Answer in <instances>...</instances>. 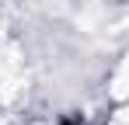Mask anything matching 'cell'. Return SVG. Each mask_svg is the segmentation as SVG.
Returning a JSON list of instances; mask_svg holds the SVG:
<instances>
[{"label": "cell", "mask_w": 129, "mask_h": 125, "mask_svg": "<svg viewBox=\"0 0 129 125\" xmlns=\"http://www.w3.org/2000/svg\"><path fill=\"white\" fill-rule=\"evenodd\" d=\"M63 125H77V122H63Z\"/></svg>", "instance_id": "6da1fadb"}]
</instances>
